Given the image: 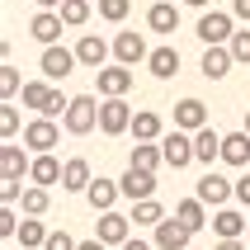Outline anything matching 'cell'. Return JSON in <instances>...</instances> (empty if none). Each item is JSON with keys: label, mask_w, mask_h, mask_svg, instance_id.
I'll list each match as a JSON object with an SVG mask.
<instances>
[{"label": "cell", "mask_w": 250, "mask_h": 250, "mask_svg": "<svg viewBox=\"0 0 250 250\" xmlns=\"http://www.w3.org/2000/svg\"><path fill=\"white\" fill-rule=\"evenodd\" d=\"M66 132L71 137H85V132H95L99 127V99L95 95H71V109H66Z\"/></svg>", "instance_id": "6da1fadb"}, {"label": "cell", "mask_w": 250, "mask_h": 250, "mask_svg": "<svg viewBox=\"0 0 250 250\" xmlns=\"http://www.w3.org/2000/svg\"><path fill=\"white\" fill-rule=\"evenodd\" d=\"M198 38H203V47H227V42L236 38V14L203 10V19H198Z\"/></svg>", "instance_id": "7a4b0ae2"}, {"label": "cell", "mask_w": 250, "mask_h": 250, "mask_svg": "<svg viewBox=\"0 0 250 250\" xmlns=\"http://www.w3.org/2000/svg\"><path fill=\"white\" fill-rule=\"evenodd\" d=\"M132 104L127 99H99V132L104 137H123V132H132Z\"/></svg>", "instance_id": "3957f363"}, {"label": "cell", "mask_w": 250, "mask_h": 250, "mask_svg": "<svg viewBox=\"0 0 250 250\" xmlns=\"http://www.w3.org/2000/svg\"><path fill=\"white\" fill-rule=\"evenodd\" d=\"M38 66H42V81H66L71 71L81 66V57H76V47H42V57H38Z\"/></svg>", "instance_id": "277c9868"}, {"label": "cell", "mask_w": 250, "mask_h": 250, "mask_svg": "<svg viewBox=\"0 0 250 250\" xmlns=\"http://www.w3.org/2000/svg\"><path fill=\"white\" fill-rule=\"evenodd\" d=\"M194 198H198V203H208V208H227V198H236V180H227V175L208 170V175L198 180Z\"/></svg>", "instance_id": "5b68a950"}, {"label": "cell", "mask_w": 250, "mask_h": 250, "mask_svg": "<svg viewBox=\"0 0 250 250\" xmlns=\"http://www.w3.org/2000/svg\"><path fill=\"white\" fill-rule=\"evenodd\" d=\"M57 142H62V127H57V118H33V123L24 127V146H28L33 156H47Z\"/></svg>", "instance_id": "8992f818"}, {"label": "cell", "mask_w": 250, "mask_h": 250, "mask_svg": "<svg viewBox=\"0 0 250 250\" xmlns=\"http://www.w3.org/2000/svg\"><path fill=\"white\" fill-rule=\"evenodd\" d=\"M161 151H166V166L170 170H184V166H194V132H166L161 137Z\"/></svg>", "instance_id": "52a82bcc"}, {"label": "cell", "mask_w": 250, "mask_h": 250, "mask_svg": "<svg viewBox=\"0 0 250 250\" xmlns=\"http://www.w3.org/2000/svg\"><path fill=\"white\" fill-rule=\"evenodd\" d=\"M95 241H104V246H127V241H132V217H123V212H99Z\"/></svg>", "instance_id": "ba28073f"}, {"label": "cell", "mask_w": 250, "mask_h": 250, "mask_svg": "<svg viewBox=\"0 0 250 250\" xmlns=\"http://www.w3.org/2000/svg\"><path fill=\"white\" fill-rule=\"evenodd\" d=\"M62 14L57 10H38L33 14V19H28V38L33 42H42V47H57V42H62Z\"/></svg>", "instance_id": "9c48e42d"}, {"label": "cell", "mask_w": 250, "mask_h": 250, "mask_svg": "<svg viewBox=\"0 0 250 250\" xmlns=\"http://www.w3.org/2000/svg\"><path fill=\"white\" fill-rule=\"evenodd\" d=\"M99 81V95L104 99H127V90H132V66H104L95 71Z\"/></svg>", "instance_id": "30bf717a"}, {"label": "cell", "mask_w": 250, "mask_h": 250, "mask_svg": "<svg viewBox=\"0 0 250 250\" xmlns=\"http://www.w3.org/2000/svg\"><path fill=\"white\" fill-rule=\"evenodd\" d=\"M175 127H180V132H203V127H208V104H203V99H180V104H175Z\"/></svg>", "instance_id": "8fae6325"}, {"label": "cell", "mask_w": 250, "mask_h": 250, "mask_svg": "<svg viewBox=\"0 0 250 250\" xmlns=\"http://www.w3.org/2000/svg\"><path fill=\"white\" fill-rule=\"evenodd\" d=\"M113 57H118V66H137V62L151 57V47H146L142 33H118V38H113Z\"/></svg>", "instance_id": "7c38bea8"}, {"label": "cell", "mask_w": 250, "mask_h": 250, "mask_svg": "<svg viewBox=\"0 0 250 250\" xmlns=\"http://www.w3.org/2000/svg\"><path fill=\"white\" fill-rule=\"evenodd\" d=\"M118 189H123V198H132V203L156 198V175H151V170H132V166H127V175L118 180Z\"/></svg>", "instance_id": "4fadbf2b"}, {"label": "cell", "mask_w": 250, "mask_h": 250, "mask_svg": "<svg viewBox=\"0 0 250 250\" xmlns=\"http://www.w3.org/2000/svg\"><path fill=\"white\" fill-rule=\"evenodd\" d=\"M62 170H66V161H57L52 151H47V156H33L28 184H38V189H52V184H62Z\"/></svg>", "instance_id": "5bb4252c"}, {"label": "cell", "mask_w": 250, "mask_h": 250, "mask_svg": "<svg viewBox=\"0 0 250 250\" xmlns=\"http://www.w3.org/2000/svg\"><path fill=\"white\" fill-rule=\"evenodd\" d=\"M76 57H81V66L104 71V62H109V42L99 38V33H81V42H76Z\"/></svg>", "instance_id": "9a60e30c"}, {"label": "cell", "mask_w": 250, "mask_h": 250, "mask_svg": "<svg viewBox=\"0 0 250 250\" xmlns=\"http://www.w3.org/2000/svg\"><path fill=\"white\" fill-rule=\"evenodd\" d=\"M189 241H194V231L184 222H175V217H166L156 227V250H189Z\"/></svg>", "instance_id": "2e32d148"}, {"label": "cell", "mask_w": 250, "mask_h": 250, "mask_svg": "<svg viewBox=\"0 0 250 250\" xmlns=\"http://www.w3.org/2000/svg\"><path fill=\"white\" fill-rule=\"evenodd\" d=\"M222 161L236 166V170L250 166V132L246 127H241V132H222Z\"/></svg>", "instance_id": "e0dca14e"}, {"label": "cell", "mask_w": 250, "mask_h": 250, "mask_svg": "<svg viewBox=\"0 0 250 250\" xmlns=\"http://www.w3.org/2000/svg\"><path fill=\"white\" fill-rule=\"evenodd\" d=\"M231 66H236L231 47H203V62H198V71H203L208 81H222V76H231Z\"/></svg>", "instance_id": "ac0fdd59"}, {"label": "cell", "mask_w": 250, "mask_h": 250, "mask_svg": "<svg viewBox=\"0 0 250 250\" xmlns=\"http://www.w3.org/2000/svg\"><path fill=\"white\" fill-rule=\"evenodd\" d=\"M170 217H175V222H184L189 231H194V236H198V231H203V227L212 222V217H208V203H198V198H180Z\"/></svg>", "instance_id": "d6986e66"}, {"label": "cell", "mask_w": 250, "mask_h": 250, "mask_svg": "<svg viewBox=\"0 0 250 250\" xmlns=\"http://www.w3.org/2000/svg\"><path fill=\"white\" fill-rule=\"evenodd\" d=\"M90 184H95V175H90V161H85V156H71L66 170H62V189H66V194H85Z\"/></svg>", "instance_id": "ffe728a7"}, {"label": "cell", "mask_w": 250, "mask_h": 250, "mask_svg": "<svg viewBox=\"0 0 250 250\" xmlns=\"http://www.w3.org/2000/svg\"><path fill=\"white\" fill-rule=\"evenodd\" d=\"M194 161H198V166L222 161V132H217V127H203V132H194Z\"/></svg>", "instance_id": "44dd1931"}, {"label": "cell", "mask_w": 250, "mask_h": 250, "mask_svg": "<svg viewBox=\"0 0 250 250\" xmlns=\"http://www.w3.org/2000/svg\"><path fill=\"white\" fill-rule=\"evenodd\" d=\"M118 194H123V189H118V180H104V175H99V180L85 189V198H90V208H95V212H113Z\"/></svg>", "instance_id": "7402d4cb"}, {"label": "cell", "mask_w": 250, "mask_h": 250, "mask_svg": "<svg viewBox=\"0 0 250 250\" xmlns=\"http://www.w3.org/2000/svg\"><path fill=\"white\" fill-rule=\"evenodd\" d=\"M212 231H217L222 241H241V231H250V222L241 217L236 208H217V212H212Z\"/></svg>", "instance_id": "603a6c76"}, {"label": "cell", "mask_w": 250, "mask_h": 250, "mask_svg": "<svg viewBox=\"0 0 250 250\" xmlns=\"http://www.w3.org/2000/svg\"><path fill=\"white\" fill-rule=\"evenodd\" d=\"M146 28H151V33H175V28H180V10H175L170 0H156L151 10H146Z\"/></svg>", "instance_id": "cb8c5ba5"}, {"label": "cell", "mask_w": 250, "mask_h": 250, "mask_svg": "<svg viewBox=\"0 0 250 250\" xmlns=\"http://www.w3.org/2000/svg\"><path fill=\"white\" fill-rule=\"evenodd\" d=\"M28 170H33V161L24 156V146H0V175L5 180H24Z\"/></svg>", "instance_id": "d4e9b609"}, {"label": "cell", "mask_w": 250, "mask_h": 250, "mask_svg": "<svg viewBox=\"0 0 250 250\" xmlns=\"http://www.w3.org/2000/svg\"><path fill=\"white\" fill-rule=\"evenodd\" d=\"M127 166H132V170H151V175H156V166H166L161 142H137V146H132V156H127Z\"/></svg>", "instance_id": "484cf974"}, {"label": "cell", "mask_w": 250, "mask_h": 250, "mask_svg": "<svg viewBox=\"0 0 250 250\" xmlns=\"http://www.w3.org/2000/svg\"><path fill=\"white\" fill-rule=\"evenodd\" d=\"M146 71H151L156 81H170V76L180 71V52H175V47H151V57H146Z\"/></svg>", "instance_id": "4316f807"}, {"label": "cell", "mask_w": 250, "mask_h": 250, "mask_svg": "<svg viewBox=\"0 0 250 250\" xmlns=\"http://www.w3.org/2000/svg\"><path fill=\"white\" fill-rule=\"evenodd\" d=\"M132 137H137V142H161V137H166V127H161V113L142 109L137 118H132Z\"/></svg>", "instance_id": "83f0119b"}, {"label": "cell", "mask_w": 250, "mask_h": 250, "mask_svg": "<svg viewBox=\"0 0 250 250\" xmlns=\"http://www.w3.org/2000/svg\"><path fill=\"white\" fill-rule=\"evenodd\" d=\"M47 236H52V231H47L38 217H24V222H19V236H14V241H19L24 250H42V246H47Z\"/></svg>", "instance_id": "f1b7e54d"}, {"label": "cell", "mask_w": 250, "mask_h": 250, "mask_svg": "<svg viewBox=\"0 0 250 250\" xmlns=\"http://www.w3.org/2000/svg\"><path fill=\"white\" fill-rule=\"evenodd\" d=\"M137 227H161L166 222V208L156 203V198H142V203H132V212H127Z\"/></svg>", "instance_id": "f546056e"}, {"label": "cell", "mask_w": 250, "mask_h": 250, "mask_svg": "<svg viewBox=\"0 0 250 250\" xmlns=\"http://www.w3.org/2000/svg\"><path fill=\"white\" fill-rule=\"evenodd\" d=\"M24 104L38 109V118H42L47 104H52V85H47V81H24Z\"/></svg>", "instance_id": "4dcf8cb0"}, {"label": "cell", "mask_w": 250, "mask_h": 250, "mask_svg": "<svg viewBox=\"0 0 250 250\" xmlns=\"http://www.w3.org/2000/svg\"><path fill=\"white\" fill-rule=\"evenodd\" d=\"M19 203H24V217H42V212H47V203H52V198H47V189H38V184H28V189H24V198H19Z\"/></svg>", "instance_id": "1f68e13d"}, {"label": "cell", "mask_w": 250, "mask_h": 250, "mask_svg": "<svg viewBox=\"0 0 250 250\" xmlns=\"http://www.w3.org/2000/svg\"><path fill=\"white\" fill-rule=\"evenodd\" d=\"M57 14H62V24H66V28H81L85 19H90V0H66Z\"/></svg>", "instance_id": "d6a6232c"}, {"label": "cell", "mask_w": 250, "mask_h": 250, "mask_svg": "<svg viewBox=\"0 0 250 250\" xmlns=\"http://www.w3.org/2000/svg\"><path fill=\"white\" fill-rule=\"evenodd\" d=\"M127 14H132V0H99V19H109V24H123Z\"/></svg>", "instance_id": "836d02e7"}, {"label": "cell", "mask_w": 250, "mask_h": 250, "mask_svg": "<svg viewBox=\"0 0 250 250\" xmlns=\"http://www.w3.org/2000/svg\"><path fill=\"white\" fill-rule=\"evenodd\" d=\"M19 90H24V81H19V71L5 62V66H0V95H5V104H10V95H19Z\"/></svg>", "instance_id": "e575fe53"}, {"label": "cell", "mask_w": 250, "mask_h": 250, "mask_svg": "<svg viewBox=\"0 0 250 250\" xmlns=\"http://www.w3.org/2000/svg\"><path fill=\"white\" fill-rule=\"evenodd\" d=\"M14 132H19V109H14V104H0V137L10 142Z\"/></svg>", "instance_id": "d590c367"}, {"label": "cell", "mask_w": 250, "mask_h": 250, "mask_svg": "<svg viewBox=\"0 0 250 250\" xmlns=\"http://www.w3.org/2000/svg\"><path fill=\"white\" fill-rule=\"evenodd\" d=\"M227 47H231V57H236V62H246V66H250V28H241Z\"/></svg>", "instance_id": "8d00e7d4"}, {"label": "cell", "mask_w": 250, "mask_h": 250, "mask_svg": "<svg viewBox=\"0 0 250 250\" xmlns=\"http://www.w3.org/2000/svg\"><path fill=\"white\" fill-rule=\"evenodd\" d=\"M19 198H24V180H5V189H0V203H5V208H14Z\"/></svg>", "instance_id": "74e56055"}, {"label": "cell", "mask_w": 250, "mask_h": 250, "mask_svg": "<svg viewBox=\"0 0 250 250\" xmlns=\"http://www.w3.org/2000/svg\"><path fill=\"white\" fill-rule=\"evenodd\" d=\"M0 236L10 241V236H19V217H14V208H5L0 212Z\"/></svg>", "instance_id": "f35d334b"}, {"label": "cell", "mask_w": 250, "mask_h": 250, "mask_svg": "<svg viewBox=\"0 0 250 250\" xmlns=\"http://www.w3.org/2000/svg\"><path fill=\"white\" fill-rule=\"evenodd\" d=\"M76 246H81V241H71L66 231H52V236H47V246H42V250H76Z\"/></svg>", "instance_id": "ab89813d"}, {"label": "cell", "mask_w": 250, "mask_h": 250, "mask_svg": "<svg viewBox=\"0 0 250 250\" xmlns=\"http://www.w3.org/2000/svg\"><path fill=\"white\" fill-rule=\"evenodd\" d=\"M236 203H246V208H250V170L236 180Z\"/></svg>", "instance_id": "60d3db41"}, {"label": "cell", "mask_w": 250, "mask_h": 250, "mask_svg": "<svg viewBox=\"0 0 250 250\" xmlns=\"http://www.w3.org/2000/svg\"><path fill=\"white\" fill-rule=\"evenodd\" d=\"M231 14H236V19H246V24H250V0H231Z\"/></svg>", "instance_id": "b9f144b4"}, {"label": "cell", "mask_w": 250, "mask_h": 250, "mask_svg": "<svg viewBox=\"0 0 250 250\" xmlns=\"http://www.w3.org/2000/svg\"><path fill=\"white\" fill-rule=\"evenodd\" d=\"M118 250H156V241H137V236H132L127 246H118Z\"/></svg>", "instance_id": "7bdbcfd3"}, {"label": "cell", "mask_w": 250, "mask_h": 250, "mask_svg": "<svg viewBox=\"0 0 250 250\" xmlns=\"http://www.w3.org/2000/svg\"><path fill=\"white\" fill-rule=\"evenodd\" d=\"M33 5H38V10H62L66 0H33Z\"/></svg>", "instance_id": "ee69618b"}, {"label": "cell", "mask_w": 250, "mask_h": 250, "mask_svg": "<svg viewBox=\"0 0 250 250\" xmlns=\"http://www.w3.org/2000/svg\"><path fill=\"white\" fill-rule=\"evenodd\" d=\"M76 250H109V246H104V241H81Z\"/></svg>", "instance_id": "f6af8a7d"}, {"label": "cell", "mask_w": 250, "mask_h": 250, "mask_svg": "<svg viewBox=\"0 0 250 250\" xmlns=\"http://www.w3.org/2000/svg\"><path fill=\"white\" fill-rule=\"evenodd\" d=\"M217 250H246L241 241H217Z\"/></svg>", "instance_id": "bcb514c9"}, {"label": "cell", "mask_w": 250, "mask_h": 250, "mask_svg": "<svg viewBox=\"0 0 250 250\" xmlns=\"http://www.w3.org/2000/svg\"><path fill=\"white\" fill-rule=\"evenodd\" d=\"M184 5H194V10H208V0H184Z\"/></svg>", "instance_id": "7dc6e473"}, {"label": "cell", "mask_w": 250, "mask_h": 250, "mask_svg": "<svg viewBox=\"0 0 250 250\" xmlns=\"http://www.w3.org/2000/svg\"><path fill=\"white\" fill-rule=\"evenodd\" d=\"M246 132H250V109H246Z\"/></svg>", "instance_id": "c3c4849f"}, {"label": "cell", "mask_w": 250, "mask_h": 250, "mask_svg": "<svg viewBox=\"0 0 250 250\" xmlns=\"http://www.w3.org/2000/svg\"><path fill=\"white\" fill-rule=\"evenodd\" d=\"M189 250H194V246H189Z\"/></svg>", "instance_id": "681fc988"}]
</instances>
